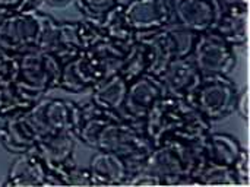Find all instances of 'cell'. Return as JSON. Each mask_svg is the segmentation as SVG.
Wrapping results in <instances>:
<instances>
[{
    "label": "cell",
    "instance_id": "obj_1",
    "mask_svg": "<svg viewBox=\"0 0 250 187\" xmlns=\"http://www.w3.org/2000/svg\"><path fill=\"white\" fill-rule=\"evenodd\" d=\"M94 149L119 155L126 161L129 174H132L144 167L154 145L141 125L127 120H110L101 129Z\"/></svg>",
    "mask_w": 250,
    "mask_h": 187
},
{
    "label": "cell",
    "instance_id": "obj_2",
    "mask_svg": "<svg viewBox=\"0 0 250 187\" xmlns=\"http://www.w3.org/2000/svg\"><path fill=\"white\" fill-rule=\"evenodd\" d=\"M62 64L56 56L38 48L32 50L16 59V85L37 101L59 88Z\"/></svg>",
    "mask_w": 250,
    "mask_h": 187
},
{
    "label": "cell",
    "instance_id": "obj_3",
    "mask_svg": "<svg viewBox=\"0 0 250 187\" xmlns=\"http://www.w3.org/2000/svg\"><path fill=\"white\" fill-rule=\"evenodd\" d=\"M196 37L198 34L174 22L152 32L138 34L136 38L142 41L148 50V56H149L148 73L158 76L167 67V64L174 59L190 56Z\"/></svg>",
    "mask_w": 250,
    "mask_h": 187
},
{
    "label": "cell",
    "instance_id": "obj_4",
    "mask_svg": "<svg viewBox=\"0 0 250 187\" xmlns=\"http://www.w3.org/2000/svg\"><path fill=\"white\" fill-rule=\"evenodd\" d=\"M45 15L42 10H25L0 16V56L16 60L37 50Z\"/></svg>",
    "mask_w": 250,
    "mask_h": 187
},
{
    "label": "cell",
    "instance_id": "obj_5",
    "mask_svg": "<svg viewBox=\"0 0 250 187\" xmlns=\"http://www.w3.org/2000/svg\"><path fill=\"white\" fill-rule=\"evenodd\" d=\"M199 116L202 114L189 101L164 95L146 114L142 122V129L155 146L171 138Z\"/></svg>",
    "mask_w": 250,
    "mask_h": 187
},
{
    "label": "cell",
    "instance_id": "obj_6",
    "mask_svg": "<svg viewBox=\"0 0 250 187\" xmlns=\"http://www.w3.org/2000/svg\"><path fill=\"white\" fill-rule=\"evenodd\" d=\"M239 88L229 76H204L188 100L208 122H221L234 113Z\"/></svg>",
    "mask_w": 250,
    "mask_h": 187
},
{
    "label": "cell",
    "instance_id": "obj_7",
    "mask_svg": "<svg viewBox=\"0 0 250 187\" xmlns=\"http://www.w3.org/2000/svg\"><path fill=\"white\" fill-rule=\"evenodd\" d=\"M190 57L202 76H229L237 66L236 47L212 29L198 34Z\"/></svg>",
    "mask_w": 250,
    "mask_h": 187
},
{
    "label": "cell",
    "instance_id": "obj_8",
    "mask_svg": "<svg viewBox=\"0 0 250 187\" xmlns=\"http://www.w3.org/2000/svg\"><path fill=\"white\" fill-rule=\"evenodd\" d=\"M37 141L44 136L72 130V101L54 97H41L23 111Z\"/></svg>",
    "mask_w": 250,
    "mask_h": 187
},
{
    "label": "cell",
    "instance_id": "obj_9",
    "mask_svg": "<svg viewBox=\"0 0 250 187\" xmlns=\"http://www.w3.org/2000/svg\"><path fill=\"white\" fill-rule=\"evenodd\" d=\"M166 95L160 79L154 75L145 73L138 79L129 82L125 100V114L132 123L141 125L152 105Z\"/></svg>",
    "mask_w": 250,
    "mask_h": 187
},
{
    "label": "cell",
    "instance_id": "obj_10",
    "mask_svg": "<svg viewBox=\"0 0 250 187\" xmlns=\"http://www.w3.org/2000/svg\"><path fill=\"white\" fill-rule=\"evenodd\" d=\"M157 78L160 79L166 95L188 101L198 89L204 76L192 57L188 56L170 62Z\"/></svg>",
    "mask_w": 250,
    "mask_h": 187
},
{
    "label": "cell",
    "instance_id": "obj_11",
    "mask_svg": "<svg viewBox=\"0 0 250 187\" xmlns=\"http://www.w3.org/2000/svg\"><path fill=\"white\" fill-rule=\"evenodd\" d=\"M125 9L136 35L161 29L174 22L173 0H129Z\"/></svg>",
    "mask_w": 250,
    "mask_h": 187
},
{
    "label": "cell",
    "instance_id": "obj_12",
    "mask_svg": "<svg viewBox=\"0 0 250 187\" xmlns=\"http://www.w3.org/2000/svg\"><path fill=\"white\" fill-rule=\"evenodd\" d=\"M48 167L37 148L18 154L12 163L4 186H47Z\"/></svg>",
    "mask_w": 250,
    "mask_h": 187
},
{
    "label": "cell",
    "instance_id": "obj_13",
    "mask_svg": "<svg viewBox=\"0 0 250 187\" xmlns=\"http://www.w3.org/2000/svg\"><path fill=\"white\" fill-rule=\"evenodd\" d=\"M100 81L101 78L98 72L95 70L85 51H82L75 57L63 62L59 88L72 94H81L91 91Z\"/></svg>",
    "mask_w": 250,
    "mask_h": 187
},
{
    "label": "cell",
    "instance_id": "obj_14",
    "mask_svg": "<svg viewBox=\"0 0 250 187\" xmlns=\"http://www.w3.org/2000/svg\"><path fill=\"white\" fill-rule=\"evenodd\" d=\"M174 23L202 34L211 31L215 22L212 0H173Z\"/></svg>",
    "mask_w": 250,
    "mask_h": 187
},
{
    "label": "cell",
    "instance_id": "obj_15",
    "mask_svg": "<svg viewBox=\"0 0 250 187\" xmlns=\"http://www.w3.org/2000/svg\"><path fill=\"white\" fill-rule=\"evenodd\" d=\"M37 136L31 129L23 111L0 117V145L10 154H22L34 148Z\"/></svg>",
    "mask_w": 250,
    "mask_h": 187
},
{
    "label": "cell",
    "instance_id": "obj_16",
    "mask_svg": "<svg viewBox=\"0 0 250 187\" xmlns=\"http://www.w3.org/2000/svg\"><path fill=\"white\" fill-rule=\"evenodd\" d=\"M92 177V186L125 185L129 177V167L123 158L113 152L97 151L88 166Z\"/></svg>",
    "mask_w": 250,
    "mask_h": 187
},
{
    "label": "cell",
    "instance_id": "obj_17",
    "mask_svg": "<svg viewBox=\"0 0 250 187\" xmlns=\"http://www.w3.org/2000/svg\"><path fill=\"white\" fill-rule=\"evenodd\" d=\"M127 86L129 82L120 73H116L110 78L100 81L89 91L91 94L89 100L95 105L101 107L103 110L110 111L123 120H127L125 114V100L127 94Z\"/></svg>",
    "mask_w": 250,
    "mask_h": 187
},
{
    "label": "cell",
    "instance_id": "obj_18",
    "mask_svg": "<svg viewBox=\"0 0 250 187\" xmlns=\"http://www.w3.org/2000/svg\"><path fill=\"white\" fill-rule=\"evenodd\" d=\"M130 44H122L104 38L103 41L97 42L95 45L85 51V54L94 64L95 70L98 72L101 81L120 72Z\"/></svg>",
    "mask_w": 250,
    "mask_h": 187
},
{
    "label": "cell",
    "instance_id": "obj_19",
    "mask_svg": "<svg viewBox=\"0 0 250 187\" xmlns=\"http://www.w3.org/2000/svg\"><path fill=\"white\" fill-rule=\"evenodd\" d=\"M76 136L72 130L48 135L37 141L35 148L40 155L51 166H63L75 160Z\"/></svg>",
    "mask_w": 250,
    "mask_h": 187
},
{
    "label": "cell",
    "instance_id": "obj_20",
    "mask_svg": "<svg viewBox=\"0 0 250 187\" xmlns=\"http://www.w3.org/2000/svg\"><path fill=\"white\" fill-rule=\"evenodd\" d=\"M100 26L104 35L111 41L130 44L136 40V32L126 13L125 4L120 1L100 18Z\"/></svg>",
    "mask_w": 250,
    "mask_h": 187
},
{
    "label": "cell",
    "instance_id": "obj_21",
    "mask_svg": "<svg viewBox=\"0 0 250 187\" xmlns=\"http://www.w3.org/2000/svg\"><path fill=\"white\" fill-rule=\"evenodd\" d=\"M242 149L240 142L229 133H214L211 132L207 142L208 164L233 167L236 158Z\"/></svg>",
    "mask_w": 250,
    "mask_h": 187
},
{
    "label": "cell",
    "instance_id": "obj_22",
    "mask_svg": "<svg viewBox=\"0 0 250 187\" xmlns=\"http://www.w3.org/2000/svg\"><path fill=\"white\" fill-rule=\"evenodd\" d=\"M148 69H149L148 50H146L145 44L136 38L129 45L127 54H126V59H125V63H123V66H122V69H120L119 73L127 82H132V81L138 79L139 76L148 73Z\"/></svg>",
    "mask_w": 250,
    "mask_h": 187
},
{
    "label": "cell",
    "instance_id": "obj_23",
    "mask_svg": "<svg viewBox=\"0 0 250 187\" xmlns=\"http://www.w3.org/2000/svg\"><path fill=\"white\" fill-rule=\"evenodd\" d=\"M34 104L35 100L29 98L25 92H22L18 88L16 82L0 89V117L22 113Z\"/></svg>",
    "mask_w": 250,
    "mask_h": 187
},
{
    "label": "cell",
    "instance_id": "obj_24",
    "mask_svg": "<svg viewBox=\"0 0 250 187\" xmlns=\"http://www.w3.org/2000/svg\"><path fill=\"white\" fill-rule=\"evenodd\" d=\"M196 185H237V179L231 167L208 164L199 174Z\"/></svg>",
    "mask_w": 250,
    "mask_h": 187
},
{
    "label": "cell",
    "instance_id": "obj_25",
    "mask_svg": "<svg viewBox=\"0 0 250 187\" xmlns=\"http://www.w3.org/2000/svg\"><path fill=\"white\" fill-rule=\"evenodd\" d=\"M75 3L83 18L100 19L105 12L117 4L119 0H75Z\"/></svg>",
    "mask_w": 250,
    "mask_h": 187
},
{
    "label": "cell",
    "instance_id": "obj_26",
    "mask_svg": "<svg viewBox=\"0 0 250 187\" xmlns=\"http://www.w3.org/2000/svg\"><path fill=\"white\" fill-rule=\"evenodd\" d=\"M42 0H0V16L25 10H40Z\"/></svg>",
    "mask_w": 250,
    "mask_h": 187
},
{
    "label": "cell",
    "instance_id": "obj_27",
    "mask_svg": "<svg viewBox=\"0 0 250 187\" xmlns=\"http://www.w3.org/2000/svg\"><path fill=\"white\" fill-rule=\"evenodd\" d=\"M250 155L249 149L248 148H243L240 149V154L239 157L236 158L234 164H233V171L236 174V179H237V185H249V177H250Z\"/></svg>",
    "mask_w": 250,
    "mask_h": 187
},
{
    "label": "cell",
    "instance_id": "obj_28",
    "mask_svg": "<svg viewBox=\"0 0 250 187\" xmlns=\"http://www.w3.org/2000/svg\"><path fill=\"white\" fill-rule=\"evenodd\" d=\"M16 82V60L0 56V89Z\"/></svg>",
    "mask_w": 250,
    "mask_h": 187
},
{
    "label": "cell",
    "instance_id": "obj_29",
    "mask_svg": "<svg viewBox=\"0 0 250 187\" xmlns=\"http://www.w3.org/2000/svg\"><path fill=\"white\" fill-rule=\"evenodd\" d=\"M125 185H129V186H163L161 180L157 176L148 173L146 170H139V171L129 174Z\"/></svg>",
    "mask_w": 250,
    "mask_h": 187
},
{
    "label": "cell",
    "instance_id": "obj_30",
    "mask_svg": "<svg viewBox=\"0 0 250 187\" xmlns=\"http://www.w3.org/2000/svg\"><path fill=\"white\" fill-rule=\"evenodd\" d=\"M234 111L239 114V117L243 122H246V123L249 122V86L248 85L243 86L242 89H239Z\"/></svg>",
    "mask_w": 250,
    "mask_h": 187
},
{
    "label": "cell",
    "instance_id": "obj_31",
    "mask_svg": "<svg viewBox=\"0 0 250 187\" xmlns=\"http://www.w3.org/2000/svg\"><path fill=\"white\" fill-rule=\"evenodd\" d=\"M73 3H75V0H42L41 7H47V9H64V7H69Z\"/></svg>",
    "mask_w": 250,
    "mask_h": 187
}]
</instances>
